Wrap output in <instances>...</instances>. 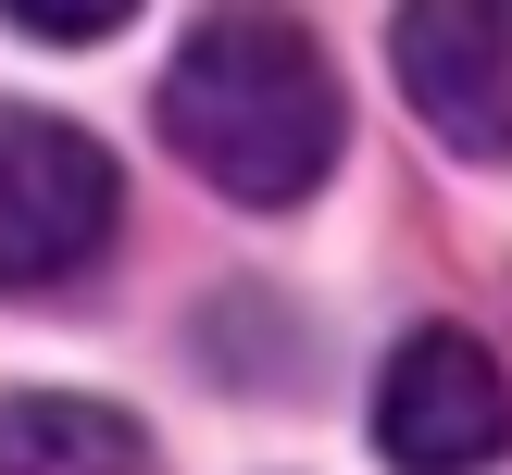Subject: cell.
Listing matches in <instances>:
<instances>
[{"label": "cell", "instance_id": "1", "mask_svg": "<svg viewBox=\"0 0 512 475\" xmlns=\"http://www.w3.org/2000/svg\"><path fill=\"white\" fill-rule=\"evenodd\" d=\"M338 63L300 13L275 0H225V13L188 25V50L163 63V138L213 175L250 213H288V200L325 188L338 163Z\"/></svg>", "mask_w": 512, "mask_h": 475}, {"label": "cell", "instance_id": "2", "mask_svg": "<svg viewBox=\"0 0 512 475\" xmlns=\"http://www.w3.org/2000/svg\"><path fill=\"white\" fill-rule=\"evenodd\" d=\"M125 225V175L88 125L0 100V288H63Z\"/></svg>", "mask_w": 512, "mask_h": 475}, {"label": "cell", "instance_id": "3", "mask_svg": "<svg viewBox=\"0 0 512 475\" xmlns=\"http://www.w3.org/2000/svg\"><path fill=\"white\" fill-rule=\"evenodd\" d=\"M375 450L400 475H475L512 450V375L475 325H413L375 363Z\"/></svg>", "mask_w": 512, "mask_h": 475}, {"label": "cell", "instance_id": "4", "mask_svg": "<svg viewBox=\"0 0 512 475\" xmlns=\"http://www.w3.org/2000/svg\"><path fill=\"white\" fill-rule=\"evenodd\" d=\"M388 63H400V100L438 150L512 163V0H400Z\"/></svg>", "mask_w": 512, "mask_h": 475}, {"label": "cell", "instance_id": "5", "mask_svg": "<svg viewBox=\"0 0 512 475\" xmlns=\"http://www.w3.org/2000/svg\"><path fill=\"white\" fill-rule=\"evenodd\" d=\"M0 475H163L150 438L113 413V400H75V388H38L0 413Z\"/></svg>", "mask_w": 512, "mask_h": 475}, {"label": "cell", "instance_id": "6", "mask_svg": "<svg viewBox=\"0 0 512 475\" xmlns=\"http://www.w3.org/2000/svg\"><path fill=\"white\" fill-rule=\"evenodd\" d=\"M125 13H138V0H0V25H25V38H63V50L113 38Z\"/></svg>", "mask_w": 512, "mask_h": 475}]
</instances>
